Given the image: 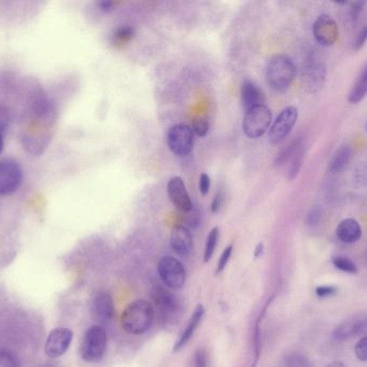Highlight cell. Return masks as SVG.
Returning a JSON list of instances; mask_svg holds the SVG:
<instances>
[{"instance_id": "3957f363", "label": "cell", "mask_w": 367, "mask_h": 367, "mask_svg": "<svg viewBox=\"0 0 367 367\" xmlns=\"http://www.w3.org/2000/svg\"><path fill=\"white\" fill-rule=\"evenodd\" d=\"M108 335L102 326H94L86 331L82 344L81 356L88 363H96L102 360L106 354Z\"/></svg>"}, {"instance_id": "52a82bcc", "label": "cell", "mask_w": 367, "mask_h": 367, "mask_svg": "<svg viewBox=\"0 0 367 367\" xmlns=\"http://www.w3.org/2000/svg\"><path fill=\"white\" fill-rule=\"evenodd\" d=\"M23 180L20 165L13 159L0 161V195H9L19 189Z\"/></svg>"}, {"instance_id": "7a4b0ae2", "label": "cell", "mask_w": 367, "mask_h": 367, "mask_svg": "<svg viewBox=\"0 0 367 367\" xmlns=\"http://www.w3.org/2000/svg\"><path fill=\"white\" fill-rule=\"evenodd\" d=\"M296 74L293 60L286 55L273 56L266 66V82L276 92H286L291 86Z\"/></svg>"}, {"instance_id": "9c48e42d", "label": "cell", "mask_w": 367, "mask_h": 367, "mask_svg": "<svg viewBox=\"0 0 367 367\" xmlns=\"http://www.w3.org/2000/svg\"><path fill=\"white\" fill-rule=\"evenodd\" d=\"M152 298L157 310L165 321H170L176 316V314H179L181 307L179 300L168 289L161 286H154Z\"/></svg>"}, {"instance_id": "7c38bea8", "label": "cell", "mask_w": 367, "mask_h": 367, "mask_svg": "<svg viewBox=\"0 0 367 367\" xmlns=\"http://www.w3.org/2000/svg\"><path fill=\"white\" fill-rule=\"evenodd\" d=\"M168 196L171 203L181 213L193 211V201L189 196L186 185L181 177H173L168 182Z\"/></svg>"}, {"instance_id": "1f68e13d", "label": "cell", "mask_w": 367, "mask_h": 367, "mask_svg": "<svg viewBox=\"0 0 367 367\" xmlns=\"http://www.w3.org/2000/svg\"><path fill=\"white\" fill-rule=\"evenodd\" d=\"M336 293L335 286H322L316 288V294L318 298H324L334 295Z\"/></svg>"}, {"instance_id": "e0dca14e", "label": "cell", "mask_w": 367, "mask_h": 367, "mask_svg": "<svg viewBox=\"0 0 367 367\" xmlns=\"http://www.w3.org/2000/svg\"><path fill=\"white\" fill-rule=\"evenodd\" d=\"M242 104L245 111L264 105V93L255 82L246 80L242 86Z\"/></svg>"}, {"instance_id": "d6a6232c", "label": "cell", "mask_w": 367, "mask_h": 367, "mask_svg": "<svg viewBox=\"0 0 367 367\" xmlns=\"http://www.w3.org/2000/svg\"><path fill=\"white\" fill-rule=\"evenodd\" d=\"M223 199H225V196H223V191L221 189V191L216 193L213 203H212V211H213L214 213H219V209H221V206H223Z\"/></svg>"}, {"instance_id": "83f0119b", "label": "cell", "mask_w": 367, "mask_h": 367, "mask_svg": "<svg viewBox=\"0 0 367 367\" xmlns=\"http://www.w3.org/2000/svg\"><path fill=\"white\" fill-rule=\"evenodd\" d=\"M0 367H19V364L13 354L0 350Z\"/></svg>"}, {"instance_id": "5b68a950", "label": "cell", "mask_w": 367, "mask_h": 367, "mask_svg": "<svg viewBox=\"0 0 367 367\" xmlns=\"http://www.w3.org/2000/svg\"><path fill=\"white\" fill-rule=\"evenodd\" d=\"M169 149L176 156H187L191 154L195 143V134L193 128L187 124H176L169 130Z\"/></svg>"}, {"instance_id": "cb8c5ba5", "label": "cell", "mask_w": 367, "mask_h": 367, "mask_svg": "<svg viewBox=\"0 0 367 367\" xmlns=\"http://www.w3.org/2000/svg\"><path fill=\"white\" fill-rule=\"evenodd\" d=\"M286 364H287V367H312L310 360L298 352L290 354L287 361H286Z\"/></svg>"}, {"instance_id": "8d00e7d4", "label": "cell", "mask_w": 367, "mask_h": 367, "mask_svg": "<svg viewBox=\"0 0 367 367\" xmlns=\"http://www.w3.org/2000/svg\"><path fill=\"white\" fill-rule=\"evenodd\" d=\"M319 218V213L317 211H314L310 215H308V223H310V225H316Z\"/></svg>"}, {"instance_id": "74e56055", "label": "cell", "mask_w": 367, "mask_h": 367, "mask_svg": "<svg viewBox=\"0 0 367 367\" xmlns=\"http://www.w3.org/2000/svg\"><path fill=\"white\" fill-rule=\"evenodd\" d=\"M263 249L264 246L262 245V243H259V245L257 246V248H256L255 250V257L258 258L260 257V255H262V253H263Z\"/></svg>"}, {"instance_id": "f1b7e54d", "label": "cell", "mask_w": 367, "mask_h": 367, "mask_svg": "<svg viewBox=\"0 0 367 367\" xmlns=\"http://www.w3.org/2000/svg\"><path fill=\"white\" fill-rule=\"evenodd\" d=\"M232 250H233V246L230 245L223 250V254H221V259L219 261V265L216 268V273L221 274L226 266H227L228 262H229L230 258H231Z\"/></svg>"}, {"instance_id": "484cf974", "label": "cell", "mask_w": 367, "mask_h": 367, "mask_svg": "<svg viewBox=\"0 0 367 367\" xmlns=\"http://www.w3.org/2000/svg\"><path fill=\"white\" fill-rule=\"evenodd\" d=\"M134 30L129 26H123L118 28L114 34V40L116 42H127L133 37Z\"/></svg>"}, {"instance_id": "ba28073f", "label": "cell", "mask_w": 367, "mask_h": 367, "mask_svg": "<svg viewBox=\"0 0 367 367\" xmlns=\"http://www.w3.org/2000/svg\"><path fill=\"white\" fill-rule=\"evenodd\" d=\"M298 116V109L296 107L289 106L284 109L270 127L269 140L272 143L282 142L293 130Z\"/></svg>"}, {"instance_id": "f35d334b", "label": "cell", "mask_w": 367, "mask_h": 367, "mask_svg": "<svg viewBox=\"0 0 367 367\" xmlns=\"http://www.w3.org/2000/svg\"><path fill=\"white\" fill-rule=\"evenodd\" d=\"M326 367H346V365L342 362H333L328 364Z\"/></svg>"}, {"instance_id": "2e32d148", "label": "cell", "mask_w": 367, "mask_h": 367, "mask_svg": "<svg viewBox=\"0 0 367 367\" xmlns=\"http://www.w3.org/2000/svg\"><path fill=\"white\" fill-rule=\"evenodd\" d=\"M170 243L175 253L181 257L187 255L193 248V234L186 227H175L171 233Z\"/></svg>"}, {"instance_id": "f546056e", "label": "cell", "mask_w": 367, "mask_h": 367, "mask_svg": "<svg viewBox=\"0 0 367 367\" xmlns=\"http://www.w3.org/2000/svg\"><path fill=\"white\" fill-rule=\"evenodd\" d=\"M354 351L359 360L367 362V336H364L360 342H358Z\"/></svg>"}, {"instance_id": "ac0fdd59", "label": "cell", "mask_w": 367, "mask_h": 367, "mask_svg": "<svg viewBox=\"0 0 367 367\" xmlns=\"http://www.w3.org/2000/svg\"><path fill=\"white\" fill-rule=\"evenodd\" d=\"M336 235L342 243H354L362 236V229L356 220L345 219L338 225Z\"/></svg>"}, {"instance_id": "d590c367", "label": "cell", "mask_w": 367, "mask_h": 367, "mask_svg": "<svg viewBox=\"0 0 367 367\" xmlns=\"http://www.w3.org/2000/svg\"><path fill=\"white\" fill-rule=\"evenodd\" d=\"M115 3L110 1V0H104V1H100L98 4L99 8L102 10V11H110L114 7Z\"/></svg>"}, {"instance_id": "d6986e66", "label": "cell", "mask_w": 367, "mask_h": 367, "mask_svg": "<svg viewBox=\"0 0 367 367\" xmlns=\"http://www.w3.org/2000/svg\"><path fill=\"white\" fill-rule=\"evenodd\" d=\"M203 316H205V308L199 305L195 308V312H193L186 328L181 333L179 340H177L176 344L174 345V351L181 350V349L191 340V338H193V334H195V330H197L198 326H199L200 322L202 321Z\"/></svg>"}, {"instance_id": "836d02e7", "label": "cell", "mask_w": 367, "mask_h": 367, "mask_svg": "<svg viewBox=\"0 0 367 367\" xmlns=\"http://www.w3.org/2000/svg\"><path fill=\"white\" fill-rule=\"evenodd\" d=\"M366 40H367V25L365 26V27L363 28L362 30H361L360 33H359V35L356 36V44H354V46H356V49L360 50L361 48H362V46H364L365 42H366Z\"/></svg>"}, {"instance_id": "d4e9b609", "label": "cell", "mask_w": 367, "mask_h": 367, "mask_svg": "<svg viewBox=\"0 0 367 367\" xmlns=\"http://www.w3.org/2000/svg\"><path fill=\"white\" fill-rule=\"evenodd\" d=\"M193 367H209V354L205 349H198L193 354Z\"/></svg>"}, {"instance_id": "4dcf8cb0", "label": "cell", "mask_w": 367, "mask_h": 367, "mask_svg": "<svg viewBox=\"0 0 367 367\" xmlns=\"http://www.w3.org/2000/svg\"><path fill=\"white\" fill-rule=\"evenodd\" d=\"M199 189L201 194H209V189H211V178L207 173H202V175H200Z\"/></svg>"}, {"instance_id": "7402d4cb", "label": "cell", "mask_w": 367, "mask_h": 367, "mask_svg": "<svg viewBox=\"0 0 367 367\" xmlns=\"http://www.w3.org/2000/svg\"><path fill=\"white\" fill-rule=\"evenodd\" d=\"M219 239V227H214L209 235H207V243H205V262H209L213 257L214 252H215L217 241Z\"/></svg>"}, {"instance_id": "277c9868", "label": "cell", "mask_w": 367, "mask_h": 367, "mask_svg": "<svg viewBox=\"0 0 367 367\" xmlns=\"http://www.w3.org/2000/svg\"><path fill=\"white\" fill-rule=\"evenodd\" d=\"M271 123V110L265 105H261L246 111L243 121V131L246 136L249 138H260L269 131Z\"/></svg>"}, {"instance_id": "6da1fadb", "label": "cell", "mask_w": 367, "mask_h": 367, "mask_svg": "<svg viewBox=\"0 0 367 367\" xmlns=\"http://www.w3.org/2000/svg\"><path fill=\"white\" fill-rule=\"evenodd\" d=\"M155 312L146 300H139L127 306L120 318L123 328L129 334H144L152 326Z\"/></svg>"}, {"instance_id": "9a60e30c", "label": "cell", "mask_w": 367, "mask_h": 367, "mask_svg": "<svg viewBox=\"0 0 367 367\" xmlns=\"http://www.w3.org/2000/svg\"><path fill=\"white\" fill-rule=\"evenodd\" d=\"M363 335L367 336V316H358L340 324L333 333V338L336 340H347Z\"/></svg>"}, {"instance_id": "44dd1931", "label": "cell", "mask_w": 367, "mask_h": 367, "mask_svg": "<svg viewBox=\"0 0 367 367\" xmlns=\"http://www.w3.org/2000/svg\"><path fill=\"white\" fill-rule=\"evenodd\" d=\"M352 151L348 146L340 147L335 154L333 155L330 162V171L332 173H340L348 166L352 159Z\"/></svg>"}, {"instance_id": "30bf717a", "label": "cell", "mask_w": 367, "mask_h": 367, "mask_svg": "<svg viewBox=\"0 0 367 367\" xmlns=\"http://www.w3.org/2000/svg\"><path fill=\"white\" fill-rule=\"evenodd\" d=\"M312 33L316 41L322 46L335 44L340 37L338 23L328 14H322L317 18L312 26Z\"/></svg>"}, {"instance_id": "ab89813d", "label": "cell", "mask_w": 367, "mask_h": 367, "mask_svg": "<svg viewBox=\"0 0 367 367\" xmlns=\"http://www.w3.org/2000/svg\"><path fill=\"white\" fill-rule=\"evenodd\" d=\"M4 150V139L3 136L0 135V155H1V153H3Z\"/></svg>"}, {"instance_id": "8992f818", "label": "cell", "mask_w": 367, "mask_h": 367, "mask_svg": "<svg viewBox=\"0 0 367 367\" xmlns=\"http://www.w3.org/2000/svg\"><path fill=\"white\" fill-rule=\"evenodd\" d=\"M158 273L163 283L170 289H181L186 282L185 267L179 260L173 257H165L160 260Z\"/></svg>"}, {"instance_id": "e575fe53", "label": "cell", "mask_w": 367, "mask_h": 367, "mask_svg": "<svg viewBox=\"0 0 367 367\" xmlns=\"http://www.w3.org/2000/svg\"><path fill=\"white\" fill-rule=\"evenodd\" d=\"M364 6L363 3L354 4V7H352L350 14H352V19L356 20L359 17V14L362 11V7Z\"/></svg>"}, {"instance_id": "5bb4252c", "label": "cell", "mask_w": 367, "mask_h": 367, "mask_svg": "<svg viewBox=\"0 0 367 367\" xmlns=\"http://www.w3.org/2000/svg\"><path fill=\"white\" fill-rule=\"evenodd\" d=\"M326 68L324 62L318 60H308L304 67V86L310 92H317L322 88L326 82Z\"/></svg>"}, {"instance_id": "ffe728a7", "label": "cell", "mask_w": 367, "mask_h": 367, "mask_svg": "<svg viewBox=\"0 0 367 367\" xmlns=\"http://www.w3.org/2000/svg\"><path fill=\"white\" fill-rule=\"evenodd\" d=\"M367 95V64L363 68L354 82L352 90L349 93L348 100L350 104H359Z\"/></svg>"}, {"instance_id": "4316f807", "label": "cell", "mask_w": 367, "mask_h": 367, "mask_svg": "<svg viewBox=\"0 0 367 367\" xmlns=\"http://www.w3.org/2000/svg\"><path fill=\"white\" fill-rule=\"evenodd\" d=\"M193 133L199 137H205L209 131V121L207 119H198L193 122Z\"/></svg>"}, {"instance_id": "603a6c76", "label": "cell", "mask_w": 367, "mask_h": 367, "mask_svg": "<svg viewBox=\"0 0 367 367\" xmlns=\"http://www.w3.org/2000/svg\"><path fill=\"white\" fill-rule=\"evenodd\" d=\"M332 262L338 269L342 270L344 273H358V268H356V264L349 258L344 257V255H336V257L333 258Z\"/></svg>"}, {"instance_id": "4fadbf2b", "label": "cell", "mask_w": 367, "mask_h": 367, "mask_svg": "<svg viewBox=\"0 0 367 367\" xmlns=\"http://www.w3.org/2000/svg\"><path fill=\"white\" fill-rule=\"evenodd\" d=\"M90 310L96 321L100 323H109L115 314L112 296L108 292H97L92 298Z\"/></svg>"}, {"instance_id": "8fae6325", "label": "cell", "mask_w": 367, "mask_h": 367, "mask_svg": "<svg viewBox=\"0 0 367 367\" xmlns=\"http://www.w3.org/2000/svg\"><path fill=\"white\" fill-rule=\"evenodd\" d=\"M74 338V333L66 328H55L48 334L44 350L48 358L56 359L64 356Z\"/></svg>"}]
</instances>
